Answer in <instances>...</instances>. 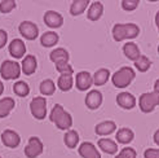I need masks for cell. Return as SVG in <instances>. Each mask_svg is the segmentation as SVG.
<instances>
[{
	"mask_svg": "<svg viewBox=\"0 0 159 158\" xmlns=\"http://www.w3.org/2000/svg\"><path fill=\"white\" fill-rule=\"evenodd\" d=\"M49 119L57 126L58 130L66 131L73 126V117H71L67 112H65V109L62 108V105L56 104L52 109V112L49 114Z\"/></svg>",
	"mask_w": 159,
	"mask_h": 158,
	"instance_id": "cell-1",
	"label": "cell"
},
{
	"mask_svg": "<svg viewBox=\"0 0 159 158\" xmlns=\"http://www.w3.org/2000/svg\"><path fill=\"white\" fill-rule=\"evenodd\" d=\"M140 33V29L136 23H116L113 27V38L116 42L124 39H134Z\"/></svg>",
	"mask_w": 159,
	"mask_h": 158,
	"instance_id": "cell-2",
	"label": "cell"
},
{
	"mask_svg": "<svg viewBox=\"0 0 159 158\" xmlns=\"http://www.w3.org/2000/svg\"><path fill=\"white\" fill-rule=\"evenodd\" d=\"M136 77V73L134 70L129 66H123L118 70L116 73L113 74L111 77V81H113V84L116 87V88H124V87L129 86L131 82Z\"/></svg>",
	"mask_w": 159,
	"mask_h": 158,
	"instance_id": "cell-3",
	"label": "cell"
},
{
	"mask_svg": "<svg viewBox=\"0 0 159 158\" xmlns=\"http://www.w3.org/2000/svg\"><path fill=\"white\" fill-rule=\"evenodd\" d=\"M0 75L4 81L18 79V77L21 75V65L13 60H5L0 65Z\"/></svg>",
	"mask_w": 159,
	"mask_h": 158,
	"instance_id": "cell-4",
	"label": "cell"
},
{
	"mask_svg": "<svg viewBox=\"0 0 159 158\" xmlns=\"http://www.w3.org/2000/svg\"><path fill=\"white\" fill-rule=\"evenodd\" d=\"M158 105H159L158 92L142 93L139 99V106L141 109V112H144V113H152Z\"/></svg>",
	"mask_w": 159,
	"mask_h": 158,
	"instance_id": "cell-5",
	"label": "cell"
},
{
	"mask_svg": "<svg viewBox=\"0 0 159 158\" xmlns=\"http://www.w3.org/2000/svg\"><path fill=\"white\" fill-rule=\"evenodd\" d=\"M30 112L35 119L42 121L47 115V100L43 96L34 97L30 102Z\"/></svg>",
	"mask_w": 159,
	"mask_h": 158,
	"instance_id": "cell-6",
	"label": "cell"
},
{
	"mask_svg": "<svg viewBox=\"0 0 159 158\" xmlns=\"http://www.w3.org/2000/svg\"><path fill=\"white\" fill-rule=\"evenodd\" d=\"M43 151H44V146L42 140L36 136H33L29 139V143L25 146V156L27 158H36L43 153Z\"/></svg>",
	"mask_w": 159,
	"mask_h": 158,
	"instance_id": "cell-7",
	"label": "cell"
},
{
	"mask_svg": "<svg viewBox=\"0 0 159 158\" xmlns=\"http://www.w3.org/2000/svg\"><path fill=\"white\" fill-rule=\"evenodd\" d=\"M18 31H20V34L27 39V40H35V39L38 38L39 35V29L38 26L35 25L34 22H31V21H23L20 23V26H18Z\"/></svg>",
	"mask_w": 159,
	"mask_h": 158,
	"instance_id": "cell-8",
	"label": "cell"
},
{
	"mask_svg": "<svg viewBox=\"0 0 159 158\" xmlns=\"http://www.w3.org/2000/svg\"><path fill=\"white\" fill-rule=\"evenodd\" d=\"M2 143L7 148H17L21 143V136L13 130H4L2 132Z\"/></svg>",
	"mask_w": 159,
	"mask_h": 158,
	"instance_id": "cell-9",
	"label": "cell"
},
{
	"mask_svg": "<svg viewBox=\"0 0 159 158\" xmlns=\"http://www.w3.org/2000/svg\"><path fill=\"white\" fill-rule=\"evenodd\" d=\"M8 51H9L11 56L13 58H23L25 57V53H26V45L21 39H13L9 43Z\"/></svg>",
	"mask_w": 159,
	"mask_h": 158,
	"instance_id": "cell-10",
	"label": "cell"
},
{
	"mask_svg": "<svg viewBox=\"0 0 159 158\" xmlns=\"http://www.w3.org/2000/svg\"><path fill=\"white\" fill-rule=\"evenodd\" d=\"M21 72L25 75H31L35 73V70L38 67V61L34 54H26L23 57L22 62H21Z\"/></svg>",
	"mask_w": 159,
	"mask_h": 158,
	"instance_id": "cell-11",
	"label": "cell"
},
{
	"mask_svg": "<svg viewBox=\"0 0 159 158\" xmlns=\"http://www.w3.org/2000/svg\"><path fill=\"white\" fill-rule=\"evenodd\" d=\"M44 22H45V25L51 29H58L63 23V17L58 12L48 11L44 14Z\"/></svg>",
	"mask_w": 159,
	"mask_h": 158,
	"instance_id": "cell-12",
	"label": "cell"
},
{
	"mask_svg": "<svg viewBox=\"0 0 159 158\" xmlns=\"http://www.w3.org/2000/svg\"><path fill=\"white\" fill-rule=\"evenodd\" d=\"M75 83H76V88L79 91H87L93 84V78L88 72H80L76 74Z\"/></svg>",
	"mask_w": 159,
	"mask_h": 158,
	"instance_id": "cell-13",
	"label": "cell"
},
{
	"mask_svg": "<svg viewBox=\"0 0 159 158\" xmlns=\"http://www.w3.org/2000/svg\"><path fill=\"white\" fill-rule=\"evenodd\" d=\"M102 104V93L97 90H92L87 93L85 96V105L87 108H89L92 110L98 109Z\"/></svg>",
	"mask_w": 159,
	"mask_h": 158,
	"instance_id": "cell-14",
	"label": "cell"
},
{
	"mask_svg": "<svg viewBox=\"0 0 159 158\" xmlns=\"http://www.w3.org/2000/svg\"><path fill=\"white\" fill-rule=\"evenodd\" d=\"M78 152L83 158H101V154L97 151V148L94 146L92 143H88V141L82 143L80 146H79V149H78Z\"/></svg>",
	"mask_w": 159,
	"mask_h": 158,
	"instance_id": "cell-15",
	"label": "cell"
},
{
	"mask_svg": "<svg viewBox=\"0 0 159 158\" xmlns=\"http://www.w3.org/2000/svg\"><path fill=\"white\" fill-rule=\"evenodd\" d=\"M116 102L123 109H133L136 106V97L129 92H122L118 95Z\"/></svg>",
	"mask_w": 159,
	"mask_h": 158,
	"instance_id": "cell-16",
	"label": "cell"
},
{
	"mask_svg": "<svg viewBox=\"0 0 159 158\" xmlns=\"http://www.w3.org/2000/svg\"><path fill=\"white\" fill-rule=\"evenodd\" d=\"M49 58L56 65V64H60V62H69L70 54L65 48H56L49 53Z\"/></svg>",
	"mask_w": 159,
	"mask_h": 158,
	"instance_id": "cell-17",
	"label": "cell"
},
{
	"mask_svg": "<svg viewBox=\"0 0 159 158\" xmlns=\"http://www.w3.org/2000/svg\"><path fill=\"white\" fill-rule=\"evenodd\" d=\"M102 13H104V5L100 2H93L89 8H88V12H87V16L91 21H97L101 18Z\"/></svg>",
	"mask_w": 159,
	"mask_h": 158,
	"instance_id": "cell-18",
	"label": "cell"
},
{
	"mask_svg": "<svg viewBox=\"0 0 159 158\" xmlns=\"http://www.w3.org/2000/svg\"><path fill=\"white\" fill-rule=\"evenodd\" d=\"M115 130H116V124L113 121H104V122L98 123L96 126V128H94L97 135H102V136L110 135V133H113Z\"/></svg>",
	"mask_w": 159,
	"mask_h": 158,
	"instance_id": "cell-19",
	"label": "cell"
},
{
	"mask_svg": "<svg viewBox=\"0 0 159 158\" xmlns=\"http://www.w3.org/2000/svg\"><path fill=\"white\" fill-rule=\"evenodd\" d=\"M123 53H124V56L127 58L132 60V61H136L141 56L140 49H139L136 43H125L123 45Z\"/></svg>",
	"mask_w": 159,
	"mask_h": 158,
	"instance_id": "cell-20",
	"label": "cell"
},
{
	"mask_svg": "<svg viewBox=\"0 0 159 158\" xmlns=\"http://www.w3.org/2000/svg\"><path fill=\"white\" fill-rule=\"evenodd\" d=\"M16 102L12 97L0 99V118H5L9 115V113L14 109Z\"/></svg>",
	"mask_w": 159,
	"mask_h": 158,
	"instance_id": "cell-21",
	"label": "cell"
},
{
	"mask_svg": "<svg viewBox=\"0 0 159 158\" xmlns=\"http://www.w3.org/2000/svg\"><path fill=\"white\" fill-rule=\"evenodd\" d=\"M98 146L102 152H105L107 154H115L118 152V144L110 139H100Z\"/></svg>",
	"mask_w": 159,
	"mask_h": 158,
	"instance_id": "cell-22",
	"label": "cell"
},
{
	"mask_svg": "<svg viewBox=\"0 0 159 158\" xmlns=\"http://www.w3.org/2000/svg\"><path fill=\"white\" fill-rule=\"evenodd\" d=\"M115 137L118 140V143H120V144H128V143H131V141L133 140L134 133H133L132 130L127 128V127H123V128H119L118 130Z\"/></svg>",
	"mask_w": 159,
	"mask_h": 158,
	"instance_id": "cell-23",
	"label": "cell"
},
{
	"mask_svg": "<svg viewBox=\"0 0 159 158\" xmlns=\"http://www.w3.org/2000/svg\"><path fill=\"white\" fill-rule=\"evenodd\" d=\"M88 5H89L88 0H75L70 5V13L73 16H79L87 9Z\"/></svg>",
	"mask_w": 159,
	"mask_h": 158,
	"instance_id": "cell-24",
	"label": "cell"
},
{
	"mask_svg": "<svg viewBox=\"0 0 159 158\" xmlns=\"http://www.w3.org/2000/svg\"><path fill=\"white\" fill-rule=\"evenodd\" d=\"M63 141H65L67 148L74 149V148H76V145L79 143V133L74 130H69L65 133V136H63Z\"/></svg>",
	"mask_w": 159,
	"mask_h": 158,
	"instance_id": "cell-25",
	"label": "cell"
},
{
	"mask_svg": "<svg viewBox=\"0 0 159 158\" xmlns=\"http://www.w3.org/2000/svg\"><path fill=\"white\" fill-rule=\"evenodd\" d=\"M58 42V35L54 31H47L40 36V43L43 47H53Z\"/></svg>",
	"mask_w": 159,
	"mask_h": 158,
	"instance_id": "cell-26",
	"label": "cell"
},
{
	"mask_svg": "<svg viewBox=\"0 0 159 158\" xmlns=\"http://www.w3.org/2000/svg\"><path fill=\"white\" fill-rule=\"evenodd\" d=\"M73 86H74L73 75H60L58 81H57V87L61 91H63V92L70 91L73 88Z\"/></svg>",
	"mask_w": 159,
	"mask_h": 158,
	"instance_id": "cell-27",
	"label": "cell"
},
{
	"mask_svg": "<svg viewBox=\"0 0 159 158\" xmlns=\"http://www.w3.org/2000/svg\"><path fill=\"white\" fill-rule=\"evenodd\" d=\"M110 77V72L107 69H98L96 73L93 74V84L96 86H104Z\"/></svg>",
	"mask_w": 159,
	"mask_h": 158,
	"instance_id": "cell-28",
	"label": "cell"
},
{
	"mask_svg": "<svg viewBox=\"0 0 159 158\" xmlns=\"http://www.w3.org/2000/svg\"><path fill=\"white\" fill-rule=\"evenodd\" d=\"M39 91H40V93L44 95V96H51L56 91V84L52 79H44L40 83V86H39Z\"/></svg>",
	"mask_w": 159,
	"mask_h": 158,
	"instance_id": "cell-29",
	"label": "cell"
},
{
	"mask_svg": "<svg viewBox=\"0 0 159 158\" xmlns=\"http://www.w3.org/2000/svg\"><path fill=\"white\" fill-rule=\"evenodd\" d=\"M13 92L20 97H26L30 93V87L26 82L23 81H18L13 84Z\"/></svg>",
	"mask_w": 159,
	"mask_h": 158,
	"instance_id": "cell-30",
	"label": "cell"
},
{
	"mask_svg": "<svg viewBox=\"0 0 159 158\" xmlns=\"http://www.w3.org/2000/svg\"><path fill=\"white\" fill-rule=\"evenodd\" d=\"M150 65H152V62H150V60L146 56H144V54H141V56L136 61H134V66H136L137 70H139V72H141V73L148 72Z\"/></svg>",
	"mask_w": 159,
	"mask_h": 158,
	"instance_id": "cell-31",
	"label": "cell"
},
{
	"mask_svg": "<svg viewBox=\"0 0 159 158\" xmlns=\"http://www.w3.org/2000/svg\"><path fill=\"white\" fill-rule=\"evenodd\" d=\"M56 70H57L61 75H73L74 74V69L69 62H60V64H56Z\"/></svg>",
	"mask_w": 159,
	"mask_h": 158,
	"instance_id": "cell-32",
	"label": "cell"
},
{
	"mask_svg": "<svg viewBox=\"0 0 159 158\" xmlns=\"http://www.w3.org/2000/svg\"><path fill=\"white\" fill-rule=\"evenodd\" d=\"M16 2L14 0H3L0 2V12L2 13H11L16 8Z\"/></svg>",
	"mask_w": 159,
	"mask_h": 158,
	"instance_id": "cell-33",
	"label": "cell"
},
{
	"mask_svg": "<svg viewBox=\"0 0 159 158\" xmlns=\"http://www.w3.org/2000/svg\"><path fill=\"white\" fill-rule=\"evenodd\" d=\"M115 158H136V151L133 148L125 146L119 152V154Z\"/></svg>",
	"mask_w": 159,
	"mask_h": 158,
	"instance_id": "cell-34",
	"label": "cell"
},
{
	"mask_svg": "<svg viewBox=\"0 0 159 158\" xmlns=\"http://www.w3.org/2000/svg\"><path fill=\"white\" fill-rule=\"evenodd\" d=\"M137 7H139V0H123L122 2V8L127 12L134 11Z\"/></svg>",
	"mask_w": 159,
	"mask_h": 158,
	"instance_id": "cell-35",
	"label": "cell"
},
{
	"mask_svg": "<svg viewBox=\"0 0 159 158\" xmlns=\"http://www.w3.org/2000/svg\"><path fill=\"white\" fill-rule=\"evenodd\" d=\"M145 158H159V149H154V148H149L144 153Z\"/></svg>",
	"mask_w": 159,
	"mask_h": 158,
	"instance_id": "cell-36",
	"label": "cell"
},
{
	"mask_svg": "<svg viewBox=\"0 0 159 158\" xmlns=\"http://www.w3.org/2000/svg\"><path fill=\"white\" fill-rule=\"evenodd\" d=\"M7 42H8V33L5 30L0 29V49L4 48V45L7 44Z\"/></svg>",
	"mask_w": 159,
	"mask_h": 158,
	"instance_id": "cell-37",
	"label": "cell"
},
{
	"mask_svg": "<svg viewBox=\"0 0 159 158\" xmlns=\"http://www.w3.org/2000/svg\"><path fill=\"white\" fill-rule=\"evenodd\" d=\"M154 143L157 145H159V130L155 131V133H154Z\"/></svg>",
	"mask_w": 159,
	"mask_h": 158,
	"instance_id": "cell-38",
	"label": "cell"
},
{
	"mask_svg": "<svg viewBox=\"0 0 159 158\" xmlns=\"http://www.w3.org/2000/svg\"><path fill=\"white\" fill-rule=\"evenodd\" d=\"M154 92H158L159 93V79L155 81V84H154Z\"/></svg>",
	"mask_w": 159,
	"mask_h": 158,
	"instance_id": "cell-39",
	"label": "cell"
},
{
	"mask_svg": "<svg viewBox=\"0 0 159 158\" xmlns=\"http://www.w3.org/2000/svg\"><path fill=\"white\" fill-rule=\"evenodd\" d=\"M155 25H157L158 29H159V12L155 14Z\"/></svg>",
	"mask_w": 159,
	"mask_h": 158,
	"instance_id": "cell-40",
	"label": "cell"
},
{
	"mask_svg": "<svg viewBox=\"0 0 159 158\" xmlns=\"http://www.w3.org/2000/svg\"><path fill=\"white\" fill-rule=\"evenodd\" d=\"M3 92H4V84H3L2 81H0V96L3 95Z\"/></svg>",
	"mask_w": 159,
	"mask_h": 158,
	"instance_id": "cell-41",
	"label": "cell"
},
{
	"mask_svg": "<svg viewBox=\"0 0 159 158\" xmlns=\"http://www.w3.org/2000/svg\"><path fill=\"white\" fill-rule=\"evenodd\" d=\"M158 52H159V47H158Z\"/></svg>",
	"mask_w": 159,
	"mask_h": 158,
	"instance_id": "cell-42",
	"label": "cell"
},
{
	"mask_svg": "<svg viewBox=\"0 0 159 158\" xmlns=\"http://www.w3.org/2000/svg\"><path fill=\"white\" fill-rule=\"evenodd\" d=\"M0 158H2V157H0Z\"/></svg>",
	"mask_w": 159,
	"mask_h": 158,
	"instance_id": "cell-43",
	"label": "cell"
}]
</instances>
